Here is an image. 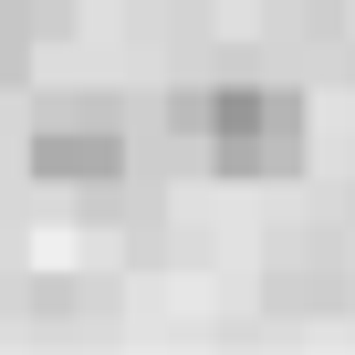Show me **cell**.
I'll return each mask as SVG.
<instances>
[{"label": "cell", "instance_id": "6da1fadb", "mask_svg": "<svg viewBox=\"0 0 355 355\" xmlns=\"http://www.w3.org/2000/svg\"><path fill=\"white\" fill-rule=\"evenodd\" d=\"M167 125L189 136L220 178H293L313 146V115L293 84H209V94H178Z\"/></svg>", "mask_w": 355, "mask_h": 355}, {"label": "cell", "instance_id": "7a4b0ae2", "mask_svg": "<svg viewBox=\"0 0 355 355\" xmlns=\"http://www.w3.org/2000/svg\"><path fill=\"white\" fill-rule=\"evenodd\" d=\"M32 178H53V189H115L125 178V115L115 105H53L32 125Z\"/></svg>", "mask_w": 355, "mask_h": 355}, {"label": "cell", "instance_id": "3957f363", "mask_svg": "<svg viewBox=\"0 0 355 355\" xmlns=\"http://www.w3.org/2000/svg\"><path fill=\"white\" fill-rule=\"evenodd\" d=\"M11 63H21V11L0 0V73H11Z\"/></svg>", "mask_w": 355, "mask_h": 355}]
</instances>
